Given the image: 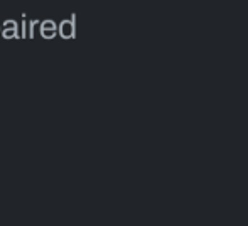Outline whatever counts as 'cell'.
I'll list each match as a JSON object with an SVG mask.
<instances>
[{
	"instance_id": "obj_1",
	"label": "cell",
	"mask_w": 248,
	"mask_h": 226,
	"mask_svg": "<svg viewBox=\"0 0 248 226\" xmlns=\"http://www.w3.org/2000/svg\"><path fill=\"white\" fill-rule=\"evenodd\" d=\"M59 30H61L62 37H73L75 36V15L71 17V20H62L61 26H59Z\"/></svg>"
}]
</instances>
